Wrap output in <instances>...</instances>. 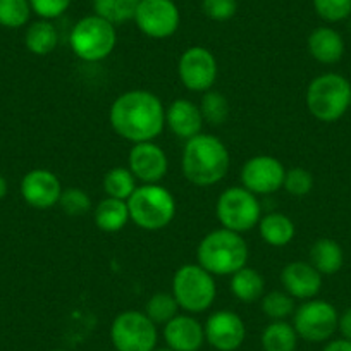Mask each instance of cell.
<instances>
[{"mask_svg": "<svg viewBox=\"0 0 351 351\" xmlns=\"http://www.w3.org/2000/svg\"><path fill=\"white\" fill-rule=\"evenodd\" d=\"M109 121L112 130L131 143L154 141L165 126V107L148 90H130L114 100Z\"/></svg>", "mask_w": 351, "mask_h": 351, "instance_id": "obj_1", "label": "cell"}, {"mask_svg": "<svg viewBox=\"0 0 351 351\" xmlns=\"http://www.w3.org/2000/svg\"><path fill=\"white\" fill-rule=\"evenodd\" d=\"M231 155L228 147L212 134H197L186 141L181 157L183 174L195 186H214L229 172Z\"/></svg>", "mask_w": 351, "mask_h": 351, "instance_id": "obj_2", "label": "cell"}, {"mask_svg": "<svg viewBox=\"0 0 351 351\" xmlns=\"http://www.w3.org/2000/svg\"><path fill=\"white\" fill-rule=\"evenodd\" d=\"M248 262V245L243 234L215 229L204 236L197 248V263L212 276H232Z\"/></svg>", "mask_w": 351, "mask_h": 351, "instance_id": "obj_3", "label": "cell"}, {"mask_svg": "<svg viewBox=\"0 0 351 351\" xmlns=\"http://www.w3.org/2000/svg\"><path fill=\"white\" fill-rule=\"evenodd\" d=\"M351 104V83L337 73H324L313 77L306 88V107L315 119L336 123Z\"/></svg>", "mask_w": 351, "mask_h": 351, "instance_id": "obj_4", "label": "cell"}, {"mask_svg": "<svg viewBox=\"0 0 351 351\" xmlns=\"http://www.w3.org/2000/svg\"><path fill=\"white\" fill-rule=\"evenodd\" d=\"M130 219L145 231L167 228L176 217V198L160 184H143L128 200Z\"/></svg>", "mask_w": 351, "mask_h": 351, "instance_id": "obj_5", "label": "cell"}, {"mask_svg": "<svg viewBox=\"0 0 351 351\" xmlns=\"http://www.w3.org/2000/svg\"><path fill=\"white\" fill-rule=\"evenodd\" d=\"M117 43L116 26L100 16H84L71 29L69 45L77 59L100 62L114 52Z\"/></svg>", "mask_w": 351, "mask_h": 351, "instance_id": "obj_6", "label": "cell"}, {"mask_svg": "<svg viewBox=\"0 0 351 351\" xmlns=\"http://www.w3.org/2000/svg\"><path fill=\"white\" fill-rule=\"evenodd\" d=\"M214 278L200 263L181 265L172 278V295L180 308L188 313H200L210 308L217 296Z\"/></svg>", "mask_w": 351, "mask_h": 351, "instance_id": "obj_7", "label": "cell"}, {"mask_svg": "<svg viewBox=\"0 0 351 351\" xmlns=\"http://www.w3.org/2000/svg\"><path fill=\"white\" fill-rule=\"evenodd\" d=\"M215 214L222 228L243 234L258 226L262 208L255 193L245 186H232L221 193L215 205Z\"/></svg>", "mask_w": 351, "mask_h": 351, "instance_id": "obj_8", "label": "cell"}, {"mask_svg": "<svg viewBox=\"0 0 351 351\" xmlns=\"http://www.w3.org/2000/svg\"><path fill=\"white\" fill-rule=\"evenodd\" d=\"M110 339L117 351H154L157 348V326L145 312L126 310L114 319Z\"/></svg>", "mask_w": 351, "mask_h": 351, "instance_id": "obj_9", "label": "cell"}, {"mask_svg": "<svg viewBox=\"0 0 351 351\" xmlns=\"http://www.w3.org/2000/svg\"><path fill=\"white\" fill-rule=\"evenodd\" d=\"M339 313L324 300H306L293 313V327L302 339L308 343H324L337 330Z\"/></svg>", "mask_w": 351, "mask_h": 351, "instance_id": "obj_10", "label": "cell"}, {"mask_svg": "<svg viewBox=\"0 0 351 351\" xmlns=\"http://www.w3.org/2000/svg\"><path fill=\"white\" fill-rule=\"evenodd\" d=\"M134 23L148 38L164 40L178 32L181 14L174 0H140Z\"/></svg>", "mask_w": 351, "mask_h": 351, "instance_id": "obj_11", "label": "cell"}, {"mask_svg": "<svg viewBox=\"0 0 351 351\" xmlns=\"http://www.w3.org/2000/svg\"><path fill=\"white\" fill-rule=\"evenodd\" d=\"M178 73H180V80L184 88L191 92L205 93L212 90L215 80H217V59L205 47H190L180 57Z\"/></svg>", "mask_w": 351, "mask_h": 351, "instance_id": "obj_12", "label": "cell"}, {"mask_svg": "<svg viewBox=\"0 0 351 351\" xmlns=\"http://www.w3.org/2000/svg\"><path fill=\"white\" fill-rule=\"evenodd\" d=\"M286 169L279 158L272 155H255L248 158L241 169V183L246 190L258 195L276 193L285 184Z\"/></svg>", "mask_w": 351, "mask_h": 351, "instance_id": "obj_13", "label": "cell"}, {"mask_svg": "<svg viewBox=\"0 0 351 351\" xmlns=\"http://www.w3.org/2000/svg\"><path fill=\"white\" fill-rule=\"evenodd\" d=\"M205 341L217 351H236L246 337V327L241 317L231 310H217L204 326Z\"/></svg>", "mask_w": 351, "mask_h": 351, "instance_id": "obj_14", "label": "cell"}, {"mask_svg": "<svg viewBox=\"0 0 351 351\" xmlns=\"http://www.w3.org/2000/svg\"><path fill=\"white\" fill-rule=\"evenodd\" d=\"M128 169L133 172L136 181L143 184H157L167 174V155L154 141L134 143L128 155Z\"/></svg>", "mask_w": 351, "mask_h": 351, "instance_id": "obj_15", "label": "cell"}, {"mask_svg": "<svg viewBox=\"0 0 351 351\" xmlns=\"http://www.w3.org/2000/svg\"><path fill=\"white\" fill-rule=\"evenodd\" d=\"M62 190L59 178L49 169H33L26 172L21 181V197L29 207L38 210H47L59 205Z\"/></svg>", "mask_w": 351, "mask_h": 351, "instance_id": "obj_16", "label": "cell"}, {"mask_svg": "<svg viewBox=\"0 0 351 351\" xmlns=\"http://www.w3.org/2000/svg\"><path fill=\"white\" fill-rule=\"evenodd\" d=\"M281 285L295 300H313L322 288V274L310 262H291L281 271Z\"/></svg>", "mask_w": 351, "mask_h": 351, "instance_id": "obj_17", "label": "cell"}, {"mask_svg": "<svg viewBox=\"0 0 351 351\" xmlns=\"http://www.w3.org/2000/svg\"><path fill=\"white\" fill-rule=\"evenodd\" d=\"M164 339L174 351H198L205 343V330L195 317L178 313L164 326Z\"/></svg>", "mask_w": 351, "mask_h": 351, "instance_id": "obj_18", "label": "cell"}, {"mask_svg": "<svg viewBox=\"0 0 351 351\" xmlns=\"http://www.w3.org/2000/svg\"><path fill=\"white\" fill-rule=\"evenodd\" d=\"M204 123L200 107L191 100L178 99L165 109V124L181 140L188 141L200 134Z\"/></svg>", "mask_w": 351, "mask_h": 351, "instance_id": "obj_19", "label": "cell"}, {"mask_svg": "<svg viewBox=\"0 0 351 351\" xmlns=\"http://www.w3.org/2000/svg\"><path fill=\"white\" fill-rule=\"evenodd\" d=\"M308 52L317 62L336 64L344 56V40L339 33L329 26L315 28L306 40Z\"/></svg>", "mask_w": 351, "mask_h": 351, "instance_id": "obj_20", "label": "cell"}, {"mask_svg": "<svg viewBox=\"0 0 351 351\" xmlns=\"http://www.w3.org/2000/svg\"><path fill=\"white\" fill-rule=\"evenodd\" d=\"M310 263L322 276H334L344 263L343 248L330 238H320L310 248Z\"/></svg>", "mask_w": 351, "mask_h": 351, "instance_id": "obj_21", "label": "cell"}, {"mask_svg": "<svg viewBox=\"0 0 351 351\" xmlns=\"http://www.w3.org/2000/svg\"><path fill=\"white\" fill-rule=\"evenodd\" d=\"M258 232L267 245L282 248L293 241L296 229L288 215L281 214V212H272L260 219Z\"/></svg>", "mask_w": 351, "mask_h": 351, "instance_id": "obj_22", "label": "cell"}, {"mask_svg": "<svg viewBox=\"0 0 351 351\" xmlns=\"http://www.w3.org/2000/svg\"><path fill=\"white\" fill-rule=\"evenodd\" d=\"M93 219H95V224L100 231L119 232L131 221L128 202L110 197L104 198L95 207Z\"/></svg>", "mask_w": 351, "mask_h": 351, "instance_id": "obj_23", "label": "cell"}, {"mask_svg": "<svg viewBox=\"0 0 351 351\" xmlns=\"http://www.w3.org/2000/svg\"><path fill=\"white\" fill-rule=\"evenodd\" d=\"M25 45L35 56H49L59 45V33L49 19L32 23L25 33Z\"/></svg>", "mask_w": 351, "mask_h": 351, "instance_id": "obj_24", "label": "cell"}, {"mask_svg": "<svg viewBox=\"0 0 351 351\" xmlns=\"http://www.w3.org/2000/svg\"><path fill=\"white\" fill-rule=\"evenodd\" d=\"M265 281L262 274L252 267H243L231 276V291L239 302L255 303L262 300Z\"/></svg>", "mask_w": 351, "mask_h": 351, "instance_id": "obj_25", "label": "cell"}, {"mask_svg": "<svg viewBox=\"0 0 351 351\" xmlns=\"http://www.w3.org/2000/svg\"><path fill=\"white\" fill-rule=\"evenodd\" d=\"M296 344L298 334L286 320H272L262 332L263 351H295Z\"/></svg>", "mask_w": 351, "mask_h": 351, "instance_id": "obj_26", "label": "cell"}, {"mask_svg": "<svg viewBox=\"0 0 351 351\" xmlns=\"http://www.w3.org/2000/svg\"><path fill=\"white\" fill-rule=\"evenodd\" d=\"M104 191L107 197L117 198V200H130L131 195L136 190V178L128 167H114L107 171L104 176Z\"/></svg>", "mask_w": 351, "mask_h": 351, "instance_id": "obj_27", "label": "cell"}, {"mask_svg": "<svg viewBox=\"0 0 351 351\" xmlns=\"http://www.w3.org/2000/svg\"><path fill=\"white\" fill-rule=\"evenodd\" d=\"M140 0H93L95 14L107 19L114 26L134 19Z\"/></svg>", "mask_w": 351, "mask_h": 351, "instance_id": "obj_28", "label": "cell"}, {"mask_svg": "<svg viewBox=\"0 0 351 351\" xmlns=\"http://www.w3.org/2000/svg\"><path fill=\"white\" fill-rule=\"evenodd\" d=\"M180 312V305L176 302L172 293H155L148 298L147 305H145V313L148 319L157 326V324H167L169 320L174 319Z\"/></svg>", "mask_w": 351, "mask_h": 351, "instance_id": "obj_29", "label": "cell"}, {"mask_svg": "<svg viewBox=\"0 0 351 351\" xmlns=\"http://www.w3.org/2000/svg\"><path fill=\"white\" fill-rule=\"evenodd\" d=\"M198 107H200L205 123L212 124V126H221V124H224L228 121L229 114H231L229 100L221 92H215V90L205 92Z\"/></svg>", "mask_w": 351, "mask_h": 351, "instance_id": "obj_30", "label": "cell"}, {"mask_svg": "<svg viewBox=\"0 0 351 351\" xmlns=\"http://www.w3.org/2000/svg\"><path fill=\"white\" fill-rule=\"evenodd\" d=\"M29 0H0V26L18 29L29 21Z\"/></svg>", "mask_w": 351, "mask_h": 351, "instance_id": "obj_31", "label": "cell"}, {"mask_svg": "<svg viewBox=\"0 0 351 351\" xmlns=\"http://www.w3.org/2000/svg\"><path fill=\"white\" fill-rule=\"evenodd\" d=\"M295 310V298L286 291H271L262 296V312L271 320H286Z\"/></svg>", "mask_w": 351, "mask_h": 351, "instance_id": "obj_32", "label": "cell"}, {"mask_svg": "<svg viewBox=\"0 0 351 351\" xmlns=\"http://www.w3.org/2000/svg\"><path fill=\"white\" fill-rule=\"evenodd\" d=\"M59 207L69 217H81L92 210V198L81 188H66L59 198Z\"/></svg>", "mask_w": 351, "mask_h": 351, "instance_id": "obj_33", "label": "cell"}, {"mask_svg": "<svg viewBox=\"0 0 351 351\" xmlns=\"http://www.w3.org/2000/svg\"><path fill=\"white\" fill-rule=\"evenodd\" d=\"M286 191L293 197H305L313 190V176L308 169L303 167H293L286 171L285 184H282Z\"/></svg>", "mask_w": 351, "mask_h": 351, "instance_id": "obj_34", "label": "cell"}, {"mask_svg": "<svg viewBox=\"0 0 351 351\" xmlns=\"http://www.w3.org/2000/svg\"><path fill=\"white\" fill-rule=\"evenodd\" d=\"M313 9L324 21L339 23L351 16V0H313Z\"/></svg>", "mask_w": 351, "mask_h": 351, "instance_id": "obj_35", "label": "cell"}, {"mask_svg": "<svg viewBox=\"0 0 351 351\" xmlns=\"http://www.w3.org/2000/svg\"><path fill=\"white\" fill-rule=\"evenodd\" d=\"M202 11L212 21H229L238 11L236 0H202Z\"/></svg>", "mask_w": 351, "mask_h": 351, "instance_id": "obj_36", "label": "cell"}, {"mask_svg": "<svg viewBox=\"0 0 351 351\" xmlns=\"http://www.w3.org/2000/svg\"><path fill=\"white\" fill-rule=\"evenodd\" d=\"M73 0H29L32 11L42 19L60 18L69 9Z\"/></svg>", "mask_w": 351, "mask_h": 351, "instance_id": "obj_37", "label": "cell"}, {"mask_svg": "<svg viewBox=\"0 0 351 351\" xmlns=\"http://www.w3.org/2000/svg\"><path fill=\"white\" fill-rule=\"evenodd\" d=\"M337 330L344 339L351 341V306H348L337 319Z\"/></svg>", "mask_w": 351, "mask_h": 351, "instance_id": "obj_38", "label": "cell"}, {"mask_svg": "<svg viewBox=\"0 0 351 351\" xmlns=\"http://www.w3.org/2000/svg\"><path fill=\"white\" fill-rule=\"evenodd\" d=\"M322 351H351V341L344 339V337L329 341V343L324 346Z\"/></svg>", "mask_w": 351, "mask_h": 351, "instance_id": "obj_39", "label": "cell"}, {"mask_svg": "<svg viewBox=\"0 0 351 351\" xmlns=\"http://www.w3.org/2000/svg\"><path fill=\"white\" fill-rule=\"evenodd\" d=\"M8 190H9V184H8V180H5L4 176L0 174V200L8 195Z\"/></svg>", "mask_w": 351, "mask_h": 351, "instance_id": "obj_40", "label": "cell"}, {"mask_svg": "<svg viewBox=\"0 0 351 351\" xmlns=\"http://www.w3.org/2000/svg\"><path fill=\"white\" fill-rule=\"evenodd\" d=\"M154 351H174V350H171L169 346H165V348H155Z\"/></svg>", "mask_w": 351, "mask_h": 351, "instance_id": "obj_41", "label": "cell"}, {"mask_svg": "<svg viewBox=\"0 0 351 351\" xmlns=\"http://www.w3.org/2000/svg\"><path fill=\"white\" fill-rule=\"evenodd\" d=\"M52 351H66V350H52Z\"/></svg>", "mask_w": 351, "mask_h": 351, "instance_id": "obj_42", "label": "cell"}, {"mask_svg": "<svg viewBox=\"0 0 351 351\" xmlns=\"http://www.w3.org/2000/svg\"><path fill=\"white\" fill-rule=\"evenodd\" d=\"M350 33H351V21H350Z\"/></svg>", "mask_w": 351, "mask_h": 351, "instance_id": "obj_43", "label": "cell"}, {"mask_svg": "<svg viewBox=\"0 0 351 351\" xmlns=\"http://www.w3.org/2000/svg\"><path fill=\"white\" fill-rule=\"evenodd\" d=\"M350 109H351V104H350Z\"/></svg>", "mask_w": 351, "mask_h": 351, "instance_id": "obj_44", "label": "cell"}]
</instances>
